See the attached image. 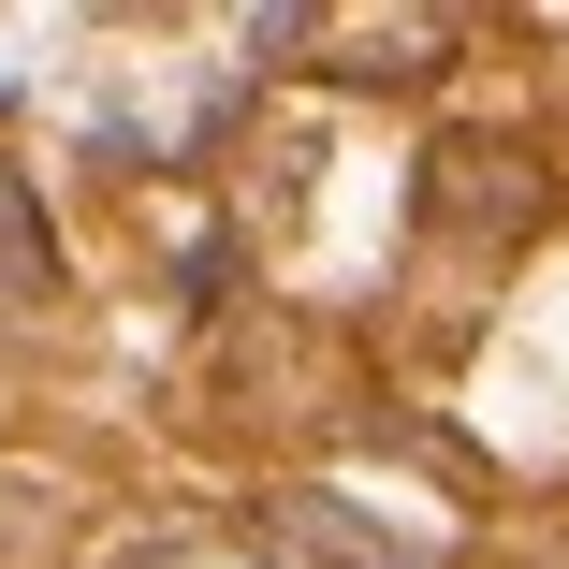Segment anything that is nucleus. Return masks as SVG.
<instances>
[{
    "mask_svg": "<svg viewBox=\"0 0 569 569\" xmlns=\"http://www.w3.org/2000/svg\"><path fill=\"white\" fill-rule=\"evenodd\" d=\"M278 540H307L321 569H438L423 540H380L351 497H321V482H292V497H278Z\"/></svg>",
    "mask_w": 569,
    "mask_h": 569,
    "instance_id": "f257e3e1",
    "label": "nucleus"
},
{
    "mask_svg": "<svg viewBox=\"0 0 569 569\" xmlns=\"http://www.w3.org/2000/svg\"><path fill=\"white\" fill-rule=\"evenodd\" d=\"M526 147H482V132H452L438 147V219H526Z\"/></svg>",
    "mask_w": 569,
    "mask_h": 569,
    "instance_id": "f03ea898",
    "label": "nucleus"
}]
</instances>
